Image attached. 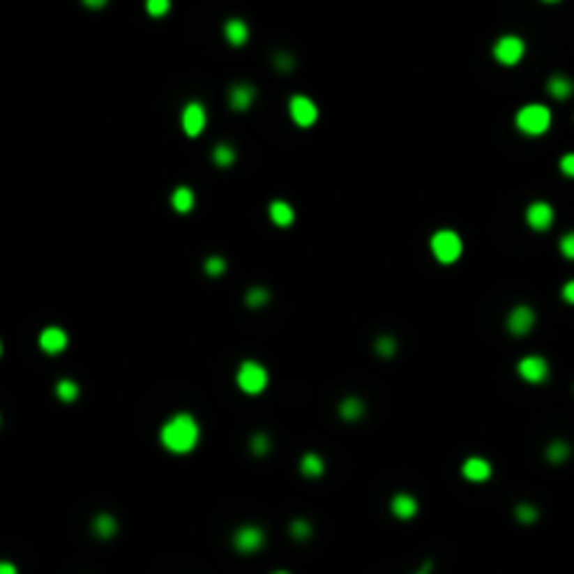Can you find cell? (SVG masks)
I'll return each mask as SVG.
<instances>
[{
  "instance_id": "7a4b0ae2",
  "label": "cell",
  "mask_w": 574,
  "mask_h": 574,
  "mask_svg": "<svg viewBox=\"0 0 574 574\" xmlns=\"http://www.w3.org/2000/svg\"><path fill=\"white\" fill-rule=\"evenodd\" d=\"M236 387L244 395H261L269 387V370L258 358H244L236 370Z\"/></svg>"
},
{
  "instance_id": "cb8c5ba5",
  "label": "cell",
  "mask_w": 574,
  "mask_h": 574,
  "mask_svg": "<svg viewBox=\"0 0 574 574\" xmlns=\"http://www.w3.org/2000/svg\"><path fill=\"white\" fill-rule=\"evenodd\" d=\"M79 384L73 378H62V381H56V398L62 401V404H73L76 398H79Z\"/></svg>"
},
{
  "instance_id": "30bf717a",
  "label": "cell",
  "mask_w": 574,
  "mask_h": 574,
  "mask_svg": "<svg viewBox=\"0 0 574 574\" xmlns=\"http://www.w3.org/2000/svg\"><path fill=\"white\" fill-rule=\"evenodd\" d=\"M507 333L510 336H527L532 328H535V308H529V305H515L510 314H507Z\"/></svg>"
},
{
  "instance_id": "e575fe53",
  "label": "cell",
  "mask_w": 574,
  "mask_h": 574,
  "mask_svg": "<svg viewBox=\"0 0 574 574\" xmlns=\"http://www.w3.org/2000/svg\"><path fill=\"white\" fill-rule=\"evenodd\" d=\"M560 174H566V176L574 179V151H568V154L560 157Z\"/></svg>"
},
{
  "instance_id": "7402d4cb",
  "label": "cell",
  "mask_w": 574,
  "mask_h": 574,
  "mask_svg": "<svg viewBox=\"0 0 574 574\" xmlns=\"http://www.w3.org/2000/svg\"><path fill=\"white\" fill-rule=\"evenodd\" d=\"M300 474H303L305 479H319V476L325 474V460H322L319 454H314V451L303 454V460H300Z\"/></svg>"
},
{
  "instance_id": "4fadbf2b",
  "label": "cell",
  "mask_w": 574,
  "mask_h": 574,
  "mask_svg": "<svg viewBox=\"0 0 574 574\" xmlns=\"http://www.w3.org/2000/svg\"><path fill=\"white\" fill-rule=\"evenodd\" d=\"M40 347H43L48 356L62 353V350L68 347V331H65V328H56V325L43 328V333H40Z\"/></svg>"
},
{
  "instance_id": "1f68e13d",
  "label": "cell",
  "mask_w": 574,
  "mask_h": 574,
  "mask_svg": "<svg viewBox=\"0 0 574 574\" xmlns=\"http://www.w3.org/2000/svg\"><path fill=\"white\" fill-rule=\"evenodd\" d=\"M272 65H275L278 73H292V70H294V56L286 54V51H278V54L272 56Z\"/></svg>"
},
{
  "instance_id": "7c38bea8",
  "label": "cell",
  "mask_w": 574,
  "mask_h": 574,
  "mask_svg": "<svg viewBox=\"0 0 574 574\" xmlns=\"http://www.w3.org/2000/svg\"><path fill=\"white\" fill-rule=\"evenodd\" d=\"M524 219H527V225H529L535 233H543V230H549V227L554 225V208H552L549 202H543V199L529 202Z\"/></svg>"
},
{
  "instance_id": "4dcf8cb0",
  "label": "cell",
  "mask_w": 574,
  "mask_h": 574,
  "mask_svg": "<svg viewBox=\"0 0 574 574\" xmlns=\"http://www.w3.org/2000/svg\"><path fill=\"white\" fill-rule=\"evenodd\" d=\"M513 515H515V521H521V524H535V521H538V507H535V504H515V507H513Z\"/></svg>"
},
{
  "instance_id": "8992f818",
  "label": "cell",
  "mask_w": 574,
  "mask_h": 574,
  "mask_svg": "<svg viewBox=\"0 0 574 574\" xmlns=\"http://www.w3.org/2000/svg\"><path fill=\"white\" fill-rule=\"evenodd\" d=\"M233 546L241 554H255V552H261L266 546V532L258 524H244V527H239L233 532Z\"/></svg>"
},
{
  "instance_id": "9c48e42d",
  "label": "cell",
  "mask_w": 574,
  "mask_h": 574,
  "mask_svg": "<svg viewBox=\"0 0 574 574\" xmlns=\"http://www.w3.org/2000/svg\"><path fill=\"white\" fill-rule=\"evenodd\" d=\"M289 115H292V121H294L297 126L308 129V126L317 123L319 107H317V101H311L308 96H292V98H289Z\"/></svg>"
},
{
  "instance_id": "52a82bcc",
  "label": "cell",
  "mask_w": 574,
  "mask_h": 574,
  "mask_svg": "<svg viewBox=\"0 0 574 574\" xmlns=\"http://www.w3.org/2000/svg\"><path fill=\"white\" fill-rule=\"evenodd\" d=\"M179 123H182V132H185L188 137H199V135L205 132V126H208V109H205V104H202V101H188V104L182 107Z\"/></svg>"
},
{
  "instance_id": "8fae6325",
  "label": "cell",
  "mask_w": 574,
  "mask_h": 574,
  "mask_svg": "<svg viewBox=\"0 0 574 574\" xmlns=\"http://www.w3.org/2000/svg\"><path fill=\"white\" fill-rule=\"evenodd\" d=\"M255 98H258V90H255V84H250V82H236V84L227 90V104H230L233 112H250V107L255 104Z\"/></svg>"
},
{
  "instance_id": "ba28073f",
  "label": "cell",
  "mask_w": 574,
  "mask_h": 574,
  "mask_svg": "<svg viewBox=\"0 0 574 574\" xmlns=\"http://www.w3.org/2000/svg\"><path fill=\"white\" fill-rule=\"evenodd\" d=\"M515 372L521 375V381H527V384H543L549 378V361L538 353H529L515 364Z\"/></svg>"
},
{
  "instance_id": "2e32d148",
  "label": "cell",
  "mask_w": 574,
  "mask_h": 574,
  "mask_svg": "<svg viewBox=\"0 0 574 574\" xmlns=\"http://www.w3.org/2000/svg\"><path fill=\"white\" fill-rule=\"evenodd\" d=\"M462 476L468 482H488L493 476V465L485 457H468L462 462Z\"/></svg>"
},
{
  "instance_id": "8d00e7d4",
  "label": "cell",
  "mask_w": 574,
  "mask_h": 574,
  "mask_svg": "<svg viewBox=\"0 0 574 574\" xmlns=\"http://www.w3.org/2000/svg\"><path fill=\"white\" fill-rule=\"evenodd\" d=\"M0 574H17V566L9 560H0Z\"/></svg>"
},
{
  "instance_id": "d590c367",
  "label": "cell",
  "mask_w": 574,
  "mask_h": 574,
  "mask_svg": "<svg viewBox=\"0 0 574 574\" xmlns=\"http://www.w3.org/2000/svg\"><path fill=\"white\" fill-rule=\"evenodd\" d=\"M560 294H563V300H566L568 305H574V280H566V283H563V292H560Z\"/></svg>"
},
{
  "instance_id": "f546056e",
  "label": "cell",
  "mask_w": 574,
  "mask_h": 574,
  "mask_svg": "<svg viewBox=\"0 0 574 574\" xmlns=\"http://www.w3.org/2000/svg\"><path fill=\"white\" fill-rule=\"evenodd\" d=\"M202 269H205L208 278H222V275L227 272V261H225L222 255H211V258H205Z\"/></svg>"
},
{
  "instance_id": "ab89813d",
  "label": "cell",
  "mask_w": 574,
  "mask_h": 574,
  "mask_svg": "<svg viewBox=\"0 0 574 574\" xmlns=\"http://www.w3.org/2000/svg\"><path fill=\"white\" fill-rule=\"evenodd\" d=\"M272 574H292V571H283V568H278V571H272Z\"/></svg>"
},
{
  "instance_id": "e0dca14e",
  "label": "cell",
  "mask_w": 574,
  "mask_h": 574,
  "mask_svg": "<svg viewBox=\"0 0 574 574\" xmlns=\"http://www.w3.org/2000/svg\"><path fill=\"white\" fill-rule=\"evenodd\" d=\"M269 219H272V225L275 227H280V230H286V227H292L294 225V219H297V213H294V208L286 202V199H272L269 202Z\"/></svg>"
},
{
  "instance_id": "f1b7e54d",
  "label": "cell",
  "mask_w": 574,
  "mask_h": 574,
  "mask_svg": "<svg viewBox=\"0 0 574 574\" xmlns=\"http://www.w3.org/2000/svg\"><path fill=\"white\" fill-rule=\"evenodd\" d=\"M568 454H571V448H568L566 440H552L549 448H546V460L549 462H563V460H568Z\"/></svg>"
},
{
  "instance_id": "603a6c76",
  "label": "cell",
  "mask_w": 574,
  "mask_h": 574,
  "mask_svg": "<svg viewBox=\"0 0 574 574\" xmlns=\"http://www.w3.org/2000/svg\"><path fill=\"white\" fill-rule=\"evenodd\" d=\"M269 300H272V292H269L266 286H252V289L244 294V305H247V308H264Z\"/></svg>"
},
{
  "instance_id": "5bb4252c",
  "label": "cell",
  "mask_w": 574,
  "mask_h": 574,
  "mask_svg": "<svg viewBox=\"0 0 574 574\" xmlns=\"http://www.w3.org/2000/svg\"><path fill=\"white\" fill-rule=\"evenodd\" d=\"M222 34H225V40H227L230 48H244V45L250 43V26H247V20H241V17H230V20L225 23Z\"/></svg>"
},
{
  "instance_id": "6da1fadb",
  "label": "cell",
  "mask_w": 574,
  "mask_h": 574,
  "mask_svg": "<svg viewBox=\"0 0 574 574\" xmlns=\"http://www.w3.org/2000/svg\"><path fill=\"white\" fill-rule=\"evenodd\" d=\"M199 437H202L199 421L190 412H176L160 426V443L171 454H190L199 446Z\"/></svg>"
},
{
  "instance_id": "83f0119b",
  "label": "cell",
  "mask_w": 574,
  "mask_h": 574,
  "mask_svg": "<svg viewBox=\"0 0 574 574\" xmlns=\"http://www.w3.org/2000/svg\"><path fill=\"white\" fill-rule=\"evenodd\" d=\"M250 451H252L255 457H266V454L272 451V437L264 435V432L252 435V437H250Z\"/></svg>"
},
{
  "instance_id": "ffe728a7",
  "label": "cell",
  "mask_w": 574,
  "mask_h": 574,
  "mask_svg": "<svg viewBox=\"0 0 574 574\" xmlns=\"http://www.w3.org/2000/svg\"><path fill=\"white\" fill-rule=\"evenodd\" d=\"M194 202H197L194 188L176 185V188L171 190V208H174L176 213H190V211H194Z\"/></svg>"
},
{
  "instance_id": "60d3db41",
  "label": "cell",
  "mask_w": 574,
  "mask_h": 574,
  "mask_svg": "<svg viewBox=\"0 0 574 574\" xmlns=\"http://www.w3.org/2000/svg\"><path fill=\"white\" fill-rule=\"evenodd\" d=\"M0 353H3V345H0Z\"/></svg>"
},
{
  "instance_id": "484cf974",
  "label": "cell",
  "mask_w": 574,
  "mask_h": 574,
  "mask_svg": "<svg viewBox=\"0 0 574 574\" xmlns=\"http://www.w3.org/2000/svg\"><path fill=\"white\" fill-rule=\"evenodd\" d=\"M372 350H375L381 358H393V356H395V350H398V339H395V336H390V333H381V336L375 339Z\"/></svg>"
},
{
  "instance_id": "74e56055",
  "label": "cell",
  "mask_w": 574,
  "mask_h": 574,
  "mask_svg": "<svg viewBox=\"0 0 574 574\" xmlns=\"http://www.w3.org/2000/svg\"><path fill=\"white\" fill-rule=\"evenodd\" d=\"M84 6H90V9H101V6H104V0H90V3H84Z\"/></svg>"
},
{
  "instance_id": "d6a6232c",
  "label": "cell",
  "mask_w": 574,
  "mask_h": 574,
  "mask_svg": "<svg viewBox=\"0 0 574 574\" xmlns=\"http://www.w3.org/2000/svg\"><path fill=\"white\" fill-rule=\"evenodd\" d=\"M168 9H171L168 0H149V3H146V12H149L151 17H163V15H168Z\"/></svg>"
},
{
  "instance_id": "9a60e30c",
  "label": "cell",
  "mask_w": 574,
  "mask_h": 574,
  "mask_svg": "<svg viewBox=\"0 0 574 574\" xmlns=\"http://www.w3.org/2000/svg\"><path fill=\"white\" fill-rule=\"evenodd\" d=\"M418 510H421V501L412 493H395L390 501V513L401 521H412L418 515Z\"/></svg>"
},
{
  "instance_id": "277c9868",
  "label": "cell",
  "mask_w": 574,
  "mask_h": 574,
  "mask_svg": "<svg viewBox=\"0 0 574 574\" xmlns=\"http://www.w3.org/2000/svg\"><path fill=\"white\" fill-rule=\"evenodd\" d=\"M429 250H432L437 264L451 266V264H457L462 258V239L454 230H437L432 236V241H429Z\"/></svg>"
},
{
  "instance_id": "836d02e7",
  "label": "cell",
  "mask_w": 574,
  "mask_h": 574,
  "mask_svg": "<svg viewBox=\"0 0 574 574\" xmlns=\"http://www.w3.org/2000/svg\"><path fill=\"white\" fill-rule=\"evenodd\" d=\"M560 252H563V258L574 261V233H566V236L560 239Z\"/></svg>"
},
{
  "instance_id": "4316f807",
  "label": "cell",
  "mask_w": 574,
  "mask_h": 574,
  "mask_svg": "<svg viewBox=\"0 0 574 574\" xmlns=\"http://www.w3.org/2000/svg\"><path fill=\"white\" fill-rule=\"evenodd\" d=\"M289 535L294 538V541H308L311 535H314V527H311V521L308 518H294L292 524H289Z\"/></svg>"
},
{
  "instance_id": "3957f363",
  "label": "cell",
  "mask_w": 574,
  "mask_h": 574,
  "mask_svg": "<svg viewBox=\"0 0 574 574\" xmlns=\"http://www.w3.org/2000/svg\"><path fill=\"white\" fill-rule=\"evenodd\" d=\"M552 126V112L543 104H524L515 112V129L527 137H538Z\"/></svg>"
},
{
  "instance_id": "ac0fdd59",
  "label": "cell",
  "mask_w": 574,
  "mask_h": 574,
  "mask_svg": "<svg viewBox=\"0 0 574 574\" xmlns=\"http://www.w3.org/2000/svg\"><path fill=\"white\" fill-rule=\"evenodd\" d=\"M90 529H93V535L98 541H112L118 535V518L112 513H98V515H93Z\"/></svg>"
},
{
  "instance_id": "44dd1931",
  "label": "cell",
  "mask_w": 574,
  "mask_h": 574,
  "mask_svg": "<svg viewBox=\"0 0 574 574\" xmlns=\"http://www.w3.org/2000/svg\"><path fill=\"white\" fill-rule=\"evenodd\" d=\"M546 90H549L552 98L566 101V98H571V93H574V82H571L568 76H563V73H554V76H549Z\"/></svg>"
},
{
  "instance_id": "5b68a950",
  "label": "cell",
  "mask_w": 574,
  "mask_h": 574,
  "mask_svg": "<svg viewBox=\"0 0 574 574\" xmlns=\"http://www.w3.org/2000/svg\"><path fill=\"white\" fill-rule=\"evenodd\" d=\"M524 51H527V45H524V40L518 34H504L493 45V59L499 65H504V68H515L524 59Z\"/></svg>"
},
{
  "instance_id": "d6986e66",
  "label": "cell",
  "mask_w": 574,
  "mask_h": 574,
  "mask_svg": "<svg viewBox=\"0 0 574 574\" xmlns=\"http://www.w3.org/2000/svg\"><path fill=\"white\" fill-rule=\"evenodd\" d=\"M364 401L358 398V395H347V398H342V404L336 407V412H339V418L345 421V423H356V421H361L364 418Z\"/></svg>"
},
{
  "instance_id": "d4e9b609",
  "label": "cell",
  "mask_w": 574,
  "mask_h": 574,
  "mask_svg": "<svg viewBox=\"0 0 574 574\" xmlns=\"http://www.w3.org/2000/svg\"><path fill=\"white\" fill-rule=\"evenodd\" d=\"M236 163V149L230 143H216L213 146V165L219 168H230Z\"/></svg>"
},
{
  "instance_id": "f35d334b",
  "label": "cell",
  "mask_w": 574,
  "mask_h": 574,
  "mask_svg": "<svg viewBox=\"0 0 574 574\" xmlns=\"http://www.w3.org/2000/svg\"><path fill=\"white\" fill-rule=\"evenodd\" d=\"M429 571H432V560H426V563L421 566V571H418V574H429Z\"/></svg>"
}]
</instances>
